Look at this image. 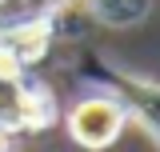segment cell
I'll list each match as a JSON object with an SVG mask.
<instances>
[{
	"label": "cell",
	"mask_w": 160,
	"mask_h": 152,
	"mask_svg": "<svg viewBox=\"0 0 160 152\" xmlns=\"http://www.w3.org/2000/svg\"><path fill=\"white\" fill-rule=\"evenodd\" d=\"M76 72H80V80L96 84L100 92L116 96L124 104V112H128V120H136L160 148V80L156 76H140V72H128V68H116V64H108L96 52H84Z\"/></svg>",
	"instance_id": "cell-1"
},
{
	"label": "cell",
	"mask_w": 160,
	"mask_h": 152,
	"mask_svg": "<svg viewBox=\"0 0 160 152\" xmlns=\"http://www.w3.org/2000/svg\"><path fill=\"white\" fill-rule=\"evenodd\" d=\"M60 120L56 96L28 72H0V132L4 136H40Z\"/></svg>",
	"instance_id": "cell-2"
},
{
	"label": "cell",
	"mask_w": 160,
	"mask_h": 152,
	"mask_svg": "<svg viewBox=\"0 0 160 152\" xmlns=\"http://www.w3.org/2000/svg\"><path fill=\"white\" fill-rule=\"evenodd\" d=\"M124 124H128V112L108 92H88L80 100H72L68 112H64V132L72 136V144H80L88 152L112 148L124 132Z\"/></svg>",
	"instance_id": "cell-3"
},
{
	"label": "cell",
	"mask_w": 160,
	"mask_h": 152,
	"mask_svg": "<svg viewBox=\"0 0 160 152\" xmlns=\"http://www.w3.org/2000/svg\"><path fill=\"white\" fill-rule=\"evenodd\" d=\"M84 12L104 28H136L152 16V0H84Z\"/></svg>",
	"instance_id": "cell-4"
},
{
	"label": "cell",
	"mask_w": 160,
	"mask_h": 152,
	"mask_svg": "<svg viewBox=\"0 0 160 152\" xmlns=\"http://www.w3.org/2000/svg\"><path fill=\"white\" fill-rule=\"evenodd\" d=\"M72 0H16L8 16H60Z\"/></svg>",
	"instance_id": "cell-5"
},
{
	"label": "cell",
	"mask_w": 160,
	"mask_h": 152,
	"mask_svg": "<svg viewBox=\"0 0 160 152\" xmlns=\"http://www.w3.org/2000/svg\"><path fill=\"white\" fill-rule=\"evenodd\" d=\"M0 152H12V136H4V132H0Z\"/></svg>",
	"instance_id": "cell-6"
}]
</instances>
